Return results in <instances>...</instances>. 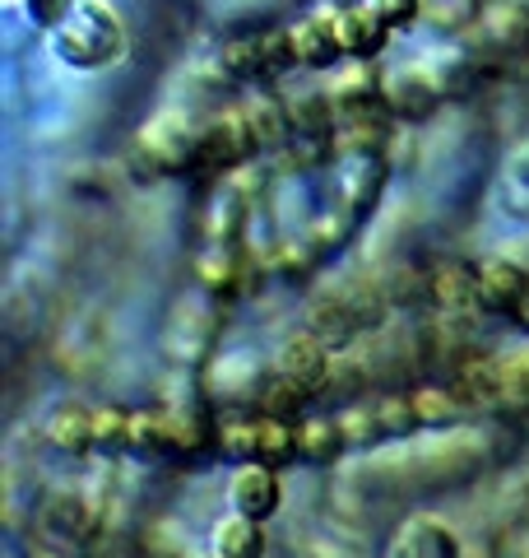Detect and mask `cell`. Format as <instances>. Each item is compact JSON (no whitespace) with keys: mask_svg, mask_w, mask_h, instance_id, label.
Segmentation results:
<instances>
[{"mask_svg":"<svg viewBox=\"0 0 529 558\" xmlns=\"http://www.w3.org/2000/svg\"><path fill=\"white\" fill-rule=\"evenodd\" d=\"M51 33H57L61 57H65L70 65H79V70L108 65V61L121 57V47H126V38H121L116 10H108L102 0H79V5L70 10Z\"/></svg>","mask_w":529,"mask_h":558,"instance_id":"cell-1","label":"cell"},{"mask_svg":"<svg viewBox=\"0 0 529 558\" xmlns=\"http://www.w3.org/2000/svg\"><path fill=\"white\" fill-rule=\"evenodd\" d=\"M297 65L293 57V43H288V28H274V33H251L223 51V70L233 80H270L279 70Z\"/></svg>","mask_w":529,"mask_h":558,"instance_id":"cell-2","label":"cell"},{"mask_svg":"<svg viewBox=\"0 0 529 558\" xmlns=\"http://www.w3.org/2000/svg\"><path fill=\"white\" fill-rule=\"evenodd\" d=\"M479 43L492 57H529V0H497L479 14Z\"/></svg>","mask_w":529,"mask_h":558,"instance_id":"cell-3","label":"cell"},{"mask_svg":"<svg viewBox=\"0 0 529 558\" xmlns=\"http://www.w3.org/2000/svg\"><path fill=\"white\" fill-rule=\"evenodd\" d=\"M227 498H233V508L242 517H251V521L274 517L279 512V475H274V465L246 461L233 475V484H227Z\"/></svg>","mask_w":529,"mask_h":558,"instance_id":"cell-4","label":"cell"},{"mask_svg":"<svg viewBox=\"0 0 529 558\" xmlns=\"http://www.w3.org/2000/svg\"><path fill=\"white\" fill-rule=\"evenodd\" d=\"M529 293V275L516 266V260H483L479 266V303L488 312H520Z\"/></svg>","mask_w":529,"mask_h":558,"instance_id":"cell-5","label":"cell"},{"mask_svg":"<svg viewBox=\"0 0 529 558\" xmlns=\"http://www.w3.org/2000/svg\"><path fill=\"white\" fill-rule=\"evenodd\" d=\"M42 526H47V535L57 539V545H84L88 535L98 531V517H94V508H88L84 498H51L47 502V512H42Z\"/></svg>","mask_w":529,"mask_h":558,"instance_id":"cell-6","label":"cell"},{"mask_svg":"<svg viewBox=\"0 0 529 558\" xmlns=\"http://www.w3.org/2000/svg\"><path fill=\"white\" fill-rule=\"evenodd\" d=\"M395 558H460V539H455L441 521L418 517L399 531L395 539Z\"/></svg>","mask_w":529,"mask_h":558,"instance_id":"cell-7","label":"cell"},{"mask_svg":"<svg viewBox=\"0 0 529 558\" xmlns=\"http://www.w3.org/2000/svg\"><path fill=\"white\" fill-rule=\"evenodd\" d=\"M325 340L307 330V336H293L284 344V354H279V373H288L297 381H307V387H321L325 373H330V354H325Z\"/></svg>","mask_w":529,"mask_h":558,"instance_id":"cell-8","label":"cell"},{"mask_svg":"<svg viewBox=\"0 0 529 558\" xmlns=\"http://www.w3.org/2000/svg\"><path fill=\"white\" fill-rule=\"evenodd\" d=\"M47 438L65 451L94 447L98 442V414H88L84 405H75V400H65V405H57L47 418Z\"/></svg>","mask_w":529,"mask_h":558,"instance_id":"cell-9","label":"cell"},{"mask_svg":"<svg viewBox=\"0 0 529 558\" xmlns=\"http://www.w3.org/2000/svg\"><path fill=\"white\" fill-rule=\"evenodd\" d=\"M214 554L219 558H260L264 554V535H260V521L251 517H233L223 521V526L214 531Z\"/></svg>","mask_w":529,"mask_h":558,"instance_id":"cell-10","label":"cell"},{"mask_svg":"<svg viewBox=\"0 0 529 558\" xmlns=\"http://www.w3.org/2000/svg\"><path fill=\"white\" fill-rule=\"evenodd\" d=\"M436 84L428 80V75H399V80H391L385 84V102H391L395 112H409V117H422V112H432L436 108Z\"/></svg>","mask_w":529,"mask_h":558,"instance_id":"cell-11","label":"cell"},{"mask_svg":"<svg viewBox=\"0 0 529 558\" xmlns=\"http://www.w3.org/2000/svg\"><path fill=\"white\" fill-rule=\"evenodd\" d=\"M344 442H348L344 424H325V418H316V424H307L303 433H297V457L311 461V465H330L334 457H340Z\"/></svg>","mask_w":529,"mask_h":558,"instance_id":"cell-12","label":"cell"},{"mask_svg":"<svg viewBox=\"0 0 529 558\" xmlns=\"http://www.w3.org/2000/svg\"><path fill=\"white\" fill-rule=\"evenodd\" d=\"M307 396H311L307 381H297V377H288V373H279V377H274V387L264 391V414L288 418L293 410H303V400H307Z\"/></svg>","mask_w":529,"mask_h":558,"instance_id":"cell-13","label":"cell"},{"mask_svg":"<svg viewBox=\"0 0 529 558\" xmlns=\"http://www.w3.org/2000/svg\"><path fill=\"white\" fill-rule=\"evenodd\" d=\"M362 387H367V377H362L358 363H348V359L334 363V368L325 373V381H321V391H325L330 400H344V405H348V400H358Z\"/></svg>","mask_w":529,"mask_h":558,"instance_id":"cell-14","label":"cell"},{"mask_svg":"<svg viewBox=\"0 0 529 558\" xmlns=\"http://www.w3.org/2000/svg\"><path fill=\"white\" fill-rule=\"evenodd\" d=\"M497 373H502V400H529V354L497 359Z\"/></svg>","mask_w":529,"mask_h":558,"instance_id":"cell-15","label":"cell"},{"mask_svg":"<svg viewBox=\"0 0 529 558\" xmlns=\"http://www.w3.org/2000/svg\"><path fill=\"white\" fill-rule=\"evenodd\" d=\"M367 10L377 14L381 24H391V28H399L404 20H414V10H418V0H362Z\"/></svg>","mask_w":529,"mask_h":558,"instance_id":"cell-16","label":"cell"},{"mask_svg":"<svg viewBox=\"0 0 529 558\" xmlns=\"http://www.w3.org/2000/svg\"><path fill=\"white\" fill-rule=\"evenodd\" d=\"M414 410H418V424H441V418L455 414L451 396H441V391H422V396L414 400Z\"/></svg>","mask_w":529,"mask_h":558,"instance_id":"cell-17","label":"cell"},{"mask_svg":"<svg viewBox=\"0 0 529 558\" xmlns=\"http://www.w3.org/2000/svg\"><path fill=\"white\" fill-rule=\"evenodd\" d=\"M75 5H79V0H33V14H38V20H42L47 28H57V24H61Z\"/></svg>","mask_w":529,"mask_h":558,"instance_id":"cell-18","label":"cell"},{"mask_svg":"<svg viewBox=\"0 0 529 558\" xmlns=\"http://www.w3.org/2000/svg\"><path fill=\"white\" fill-rule=\"evenodd\" d=\"M510 178H516L520 186H529V149L516 154V163H510Z\"/></svg>","mask_w":529,"mask_h":558,"instance_id":"cell-19","label":"cell"},{"mask_svg":"<svg viewBox=\"0 0 529 558\" xmlns=\"http://www.w3.org/2000/svg\"><path fill=\"white\" fill-rule=\"evenodd\" d=\"M516 317H520V322L529 326V293H525V303H520V312H516Z\"/></svg>","mask_w":529,"mask_h":558,"instance_id":"cell-20","label":"cell"}]
</instances>
